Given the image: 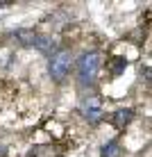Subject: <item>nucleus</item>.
Wrapping results in <instances>:
<instances>
[{
	"mask_svg": "<svg viewBox=\"0 0 152 157\" xmlns=\"http://www.w3.org/2000/svg\"><path fill=\"white\" fill-rule=\"evenodd\" d=\"M70 66H73V55H70V50H66V48H61V50H57V52H52V55H50L48 71H50V78L52 80L61 82V80L68 75Z\"/></svg>",
	"mask_w": 152,
	"mask_h": 157,
	"instance_id": "1",
	"label": "nucleus"
},
{
	"mask_svg": "<svg viewBox=\"0 0 152 157\" xmlns=\"http://www.w3.org/2000/svg\"><path fill=\"white\" fill-rule=\"evenodd\" d=\"M77 71H80V78L84 82H91L95 80L98 71H100V55L98 52H84L77 62Z\"/></svg>",
	"mask_w": 152,
	"mask_h": 157,
	"instance_id": "2",
	"label": "nucleus"
},
{
	"mask_svg": "<svg viewBox=\"0 0 152 157\" xmlns=\"http://www.w3.org/2000/svg\"><path fill=\"white\" fill-rule=\"evenodd\" d=\"M84 116H86V121H89L91 125L100 123V118H102V105H100V98L91 96V98L84 102Z\"/></svg>",
	"mask_w": 152,
	"mask_h": 157,
	"instance_id": "3",
	"label": "nucleus"
},
{
	"mask_svg": "<svg viewBox=\"0 0 152 157\" xmlns=\"http://www.w3.org/2000/svg\"><path fill=\"white\" fill-rule=\"evenodd\" d=\"M134 118V112L132 109H118V112H113V116H111V123L116 128H125V125H129V121Z\"/></svg>",
	"mask_w": 152,
	"mask_h": 157,
	"instance_id": "4",
	"label": "nucleus"
},
{
	"mask_svg": "<svg viewBox=\"0 0 152 157\" xmlns=\"http://www.w3.org/2000/svg\"><path fill=\"white\" fill-rule=\"evenodd\" d=\"M14 36L18 39L23 46H34V41H36V32L34 30H18V32H14Z\"/></svg>",
	"mask_w": 152,
	"mask_h": 157,
	"instance_id": "5",
	"label": "nucleus"
},
{
	"mask_svg": "<svg viewBox=\"0 0 152 157\" xmlns=\"http://www.w3.org/2000/svg\"><path fill=\"white\" fill-rule=\"evenodd\" d=\"M34 46L39 48L41 52H48V55H52V52H55V41H52L50 36H36Z\"/></svg>",
	"mask_w": 152,
	"mask_h": 157,
	"instance_id": "6",
	"label": "nucleus"
},
{
	"mask_svg": "<svg viewBox=\"0 0 152 157\" xmlns=\"http://www.w3.org/2000/svg\"><path fill=\"white\" fill-rule=\"evenodd\" d=\"M123 155V150H120V144L118 141H109L102 148V157H120Z\"/></svg>",
	"mask_w": 152,
	"mask_h": 157,
	"instance_id": "7",
	"label": "nucleus"
},
{
	"mask_svg": "<svg viewBox=\"0 0 152 157\" xmlns=\"http://www.w3.org/2000/svg\"><path fill=\"white\" fill-rule=\"evenodd\" d=\"M125 66H127V59L113 57V59H111V66H109V73H111V75H120V73L125 71Z\"/></svg>",
	"mask_w": 152,
	"mask_h": 157,
	"instance_id": "8",
	"label": "nucleus"
},
{
	"mask_svg": "<svg viewBox=\"0 0 152 157\" xmlns=\"http://www.w3.org/2000/svg\"><path fill=\"white\" fill-rule=\"evenodd\" d=\"M9 5H12L9 0H0V7H9Z\"/></svg>",
	"mask_w": 152,
	"mask_h": 157,
	"instance_id": "9",
	"label": "nucleus"
}]
</instances>
